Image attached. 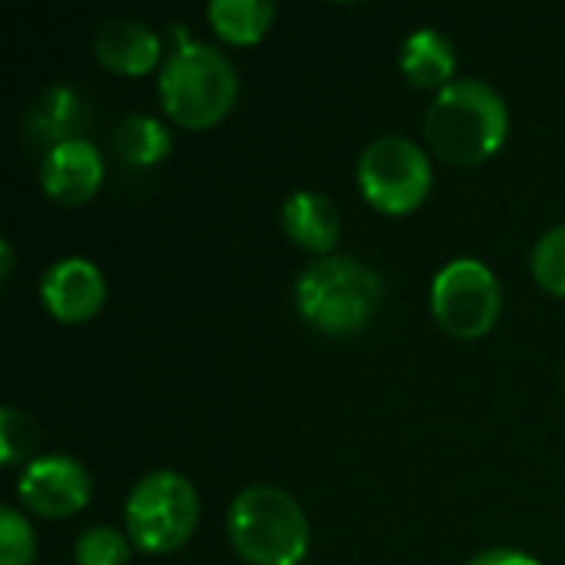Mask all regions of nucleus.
I'll return each instance as SVG.
<instances>
[{
	"label": "nucleus",
	"instance_id": "f257e3e1",
	"mask_svg": "<svg viewBox=\"0 0 565 565\" xmlns=\"http://www.w3.org/2000/svg\"><path fill=\"white\" fill-rule=\"evenodd\" d=\"M510 136V106L503 93L477 76L450 83L424 113V139L447 166H480L493 159Z\"/></svg>",
	"mask_w": 565,
	"mask_h": 565
},
{
	"label": "nucleus",
	"instance_id": "f03ea898",
	"mask_svg": "<svg viewBox=\"0 0 565 565\" xmlns=\"http://www.w3.org/2000/svg\"><path fill=\"white\" fill-rule=\"evenodd\" d=\"M384 281L354 255L315 258L295 281V308L308 328L328 338L361 334L381 311Z\"/></svg>",
	"mask_w": 565,
	"mask_h": 565
},
{
	"label": "nucleus",
	"instance_id": "7ed1b4c3",
	"mask_svg": "<svg viewBox=\"0 0 565 565\" xmlns=\"http://www.w3.org/2000/svg\"><path fill=\"white\" fill-rule=\"evenodd\" d=\"M159 99L175 126L189 132L212 129L238 99V70L212 43H179L172 53H166L159 70Z\"/></svg>",
	"mask_w": 565,
	"mask_h": 565
},
{
	"label": "nucleus",
	"instance_id": "20e7f679",
	"mask_svg": "<svg viewBox=\"0 0 565 565\" xmlns=\"http://www.w3.org/2000/svg\"><path fill=\"white\" fill-rule=\"evenodd\" d=\"M228 543L248 565H301L311 526L301 503L281 487H248L228 507Z\"/></svg>",
	"mask_w": 565,
	"mask_h": 565
},
{
	"label": "nucleus",
	"instance_id": "39448f33",
	"mask_svg": "<svg viewBox=\"0 0 565 565\" xmlns=\"http://www.w3.org/2000/svg\"><path fill=\"white\" fill-rule=\"evenodd\" d=\"M199 493L189 477L175 470L146 473L126 497V536L139 553L169 556L182 550L199 530Z\"/></svg>",
	"mask_w": 565,
	"mask_h": 565
},
{
	"label": "nucleus",
	"instance_id": "423d86ee",
	"mask_svg": "<svg viewBox=\"0 0 565 565\" xmlns=\"http://www.w3.org/2000/svg\"><path fill=\"white\" fill-rule=\"evenodd\" d=\"M434 185V166L420 142L381 136L358 159V189L364 202L391 218L417 212Z\"/></svg>",
	"mask_w": 565,
	"mask_h": 565
},
{
	"label": "nucleus",
	"instance_id": "0eeeda50",
	"mask_svg": "<svg viewBox=\"0 0 565 565\" xmlns=\"http://www.w3.org/2000/svg\"><path fill=\"white\" fill-rule=\"evenodd\" d=\"M430 311L444 334L477 341L497 328L503 315V288L480 258H454L434 275Z\"/></svg>",
	"mask_w": 565,
	"mask_h": 565
},
{
	"label": "nucleus",
	"instance_id": "6e6552de",
	"mask_svg": "<svg viewBox=\"0 0 565 565\" xmlns=\"http://www.w3.org/2000/svg\"><path fill=\"white\" fill-rule=\"evenodd\" d=\"M17 497L26 513L43 520H70L86 510L93 497L89 470L66 454L30 460L17 477Z\"/></svg>",
	"mask_w": 565,
	"mask_h": 565
},
{
	"label": "nucleus",
	"instance_id": "1a4fd4ad",
	"mask_svg": "<svg viewBox=\"0 0 565 565\" xmlns=\"http://www.w3.org/2000/svg\"><path fill=\"white\" fill-rule=\"evenodd\" d=\"M106 275L89 258L70 255L53 262L40 278V301L60 324H86L106 305Z\"/></svg>",
	"mask_w": 565,
	"mask_h": 565
},
{
	"label": "nucleus",
	"instance_id": "9d476101",
	"mask_svg": "<svg viewBox=\"0 0 565 565\" xmlns=\"http://www.w3.org/2000/svg\"><path fill=\"white\" fill-rule=\"evenodd\" d=\"M106 175L103 152L89 139H70L46 149L40 162V189L56 205H86Z\"/></svg>",
	"mask_w": 565,
	"mask_h": 565
},
{
	"label": "nucleus",
	"instance_id": "9b49d317",
	"mask_svg": "<svg viewBox=\"0 0 565 565\" xmlns=\"http://www.w3.org/2000/svg\"><path fill=\"white\" fill-rule=\"evenodd\" d=\"M93 56L116 76H149L156 66L162 70V36L132 17L106 20L93 36Z\"/></svg>",
	"mask_w": 565,
	"mask_h": 565
},
{
	"label": "nucleus",
	"instance_id": "f8f14e48",
	"mask_svg": "<svg viewBox=\"0 0 565 565\" xmlns=\"http://www.w3.org/2000/svg\"><path fill=\"white\" fill-rule=\"evenodd\" d=\"M341 209L315 189H298L295 195L285 199L281 205V232L291 245L301 252H311L318 258L334 255L341 242Z\"/></svg>",
	"mask_w": 565,
	"mask_h": 565
},
{
	"label": "nucleus",
	"instance_id": "ddd939ff",
	"mask_svg": "<svg viewBox=\"0 0 565 565\" xmlns=\"http://www.w3.org/2000/svg\"><path fill=\"white\" fill-rule=\"evenodd\" d=\"M89 122H93V113H89L86 99L66 83L43 89L40 99L23 116L30 139L46 142V149L70 142V139H86L83 132L89 129Z\"/></svg>",
	"mask_w": 565,
	"mask_h": 565
},
{
	"label": "nucleus",
	"instance_id": "4468645a",
	"mask_svg": "<svg viewBox=\"0 0 565 565\" xmlns=\"http://www.w3.org/2000/svg\"><path fill=\"white\" fill-rule=\"evenodd\" d=\"M401 73L414 89L424 93H444L450 83H457V50L454 40L434 26H424L411 33L401 46Z\"/></svg>",
	"mask_w": 565,
	"mask_h": 565
},
{
	"label": "nucleus",
	"instance_id": "2eb2a0df",
	"mask_svg": "<svg viewBox=\"0 0 565 565\" xmlns=\"http://www.w3.org/2000/svg\"><path fill=\"white\" fill-rule=\"evenodd\" d=\"M212 33L228 46H255L268 36L278 7L271 0H212L205 10Z\"/></svg>",
	"mask_w": 565,
	"mask_h": 565
},
{
	"label": "nucleus",
	"instance_id": "dca6fc26",
	"mask_svg": "<svg viewBox=\"0 0 565 565\" xmlns=\"http://www.w3.org/2000/svg\"><path fill=\"white\" fill-rule=\"evenodd\" d=\"M113 152L132 166V169H152L169 159L172 152V132L166 122H159L149 113L122 116L113 126Z\"/></svg>",
	"mask_w": 565,
	"mask_h": 565
},
{
	"label": "nucleus",
	"instance_id": "f3484780",
	"mask_svg": "<svg viewBox=\"0 0 565 565\" xmlns=\"http://www.w3.org/2000/svg\"><path fill=\"white\" fill-rule=\"evenodd\" d=\"M530 268H533L536 285L546 295L565 301V222L553 225L550 232H543L536 238L533 255H530Z\"/></svg>",
	"mask_w": 565,
	"mask_h": 565
},
{
	"label": "nucleus",
	"instance_id": "a211bd4d",
	"mask_svg": "<svg viewBox=\"0 0 565 565\" xmlns=\"http://www.w3.org/2000/svg\"><path fill=\"white\" fill-rule=\"evenodd\" d=\"M132 540L126 530L116 526H89L76 546H73V563L76 565H129L132 559Z\"/></svg>",
	"mask_w": 565,
	"mask_h": 565
},
{
	"label": "nucleus",
	"instance_id": "6ab92c4d",
	"mask_svg": "<svg viewBox=\"0 0 565 565\" xmlns=\"http://www.w3.org/2000/svg\"><path fill=\"white\" fill-rule=\"evenodd\" d=\"M36 444H40V430L33 424L30 414H23L20 407H3L0 411V463L7 470L13 467H26L30 460H36Z\"/></svg>",
	"mask_w": 565,
	"mask_h": 565
},
{
	"label": "nucleus",
	"instance_id": "aec40b11",
	"mask_svg": "<svg viewBox=\"0 0 565 565\" xmlns=\"http://www.w3.org/2000/svg\"><path fill=\"white\" fill-rule=\"evenodd\" d=\"M36 563V536L30 520L17 507L0 510V565Z\"/></svg>",
	"mask_w": 565,
	"mask_h": 565
},
{
	"label": "nucleus",
	"instance_id": "412c9836",
	"mask_svg": "<svg viewBox=\"0 0 565 565\" xmlns=\"http://www.w3.org/2000/svg\"><path fill=\"white\" fill-rule=\"evenodd\" d=\"M467 565H543L536 556L523 553V550H510V546H493L477 553Z\"/></svg>",
	"mask_w": 565,
	"mask_h": 565
},
{
	"label": "nucleus",
	"instance_id": "4be33fe9",
	"mask_svg": "<svg viewBox=\"0 0 565 565\" xmlns=\"http://www.w3.org/2000/svg\"><path fill=\"white\" fill-rule=\"evenodd\" d=\"M10 271H13V245L3 238V242H0V278L7 281V278H10Z\"/></svg>",
	"mask_w": 565,
	"mask_h": 565
}]
</instances>
